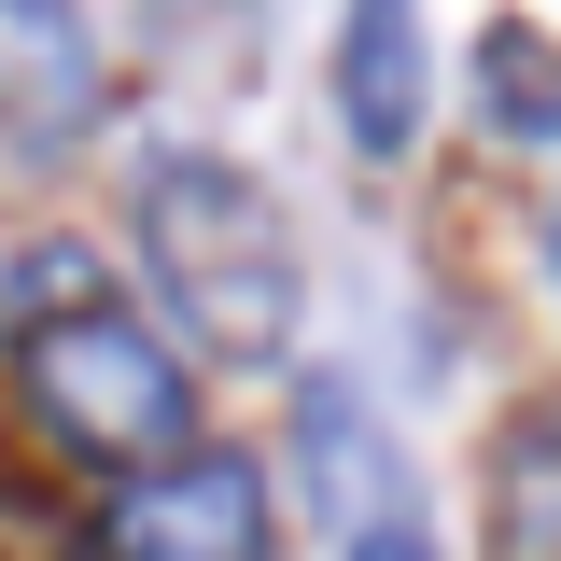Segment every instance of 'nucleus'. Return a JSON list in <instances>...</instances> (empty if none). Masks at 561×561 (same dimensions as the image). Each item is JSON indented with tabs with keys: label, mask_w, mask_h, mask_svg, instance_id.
I'll use <instances>...</instances> for the list:
<instances>
[{
	"label": "nucleus",
	"mask_w": 561,
	"mask_h": 561,
	"mask_svg": "<svg viewBox=\"0 0 561 561\" xmlns=\"http://www.w3.org/2000/svg\"><path fill=\"white\" fill-rule=\"evenodd\" d=\"M478 99H491V140H561V43H548V28H519V14H491Z\"/></svg>",
	"instance_id": "6e6552de"
},
{
	"label": "nucleus",
	"mask_w": 561,
	"mask_h": 561,
	"mask_svg": "<svg viewBox=\"0 0 561 561\" xmlns=\"http://www.w3.org/2000/svg\"><path fill=\"white\" fill-rule=\"evenodd\" d=\"M140 253H154V295L183 309V337H210L225 365L295 351V309H309L295 225L239 154H154L140 169Z\"/></svg>",
	"instance_id": "f257e3e1"
},
{
	"label": "nucleus",
	"mask_w": 561,
	"mask_h": 561,
	"mask_svg": "<svg viewBox=\"0 0 561 561\" xmlns=\"http://www.w3.org/2000/svg\"><path fill=\"white\" fill-rule=\"evenodd\" d=\"M491 561H561V393L505 408L491 435Z\"/></svg>",
	"instance_id": "423d86ee"
},
{
	"label": "nucleus",
	"mask_w": 561,
	"mask_h": 561,
	"mask_svg": "<svg viewBox=\"0 0 561 561\" xmlns=\"http://www.w3.org/2000/svg\"><path fill=\"white\" fill-rule=\"evenodd\" d=\"M14 379H28V408L57 421V449H84V463H127V478H140V463L197 449V393H183V365L140 337L113 295L14 323Z\"/></svg>",
	"instance_id": "f03ea898"
},
{
	"label": "nucleus",
	"mask_w": 561,
	"mask_h": 561,
	"mask_svg": "<svg viewBox=\"0 0 561 561\" xmlns=\"http://www.w3.org/2000/svg\"><path fill=\"white\" fill-rule=\"evenodd\" d=\"M0 127L14 140L99 127V28L70 0H0Z\"/></svg>",
	"instance_id": "39448f33"
},
{
	"label": "nucleus",
	"mask_w": 561,
	"mask_h": 561,
	"mask_svg": "<svg viewBox=\"0 0 561 561\" xmlns=\"http://www.w3.org/2000/svg\"><path fill=\"white\" fill-rule=\"evenodd\" d=\"M295 478H309V505H323L337 534L379 519V505H408V463L365 435V393H351V379H309V463H295Z\"/></svg>",
	"instance_id": "0eeeda50"
},
{
	"label": "nucleus",
	"mask_w": 561,
	"mask_h": 561,
	"mask_svg": "<svg viewBox=\"0 0 561 561\" xmlns=\"http://www.w3.org/2000/svg\"><path fill=\"white\" fill-rule=\"evenodd\" d=\"M84 295H99V253H14V267H0V323H43V309H84Z\"/></svg>",
	"instance_id": "1a4fd4ad"
},
{
	"label": "nucleus",
	"mask_w": 561,
	"mask_h": 561,
	"mask_svg": "<svg viewBox=\"0 0 561 561\" xmlns=\"http://www.w3.org/2000/svg\"><path fill=\"white\" fill-rule=\"evenodd\" d=\"M113 561H267V478L239 449H169L113 505Z\"/></svg>",
	"instance_id": "7ed1b4c3"
},
{
	"label": "nucleus",
	"mask_w": 561,
	"mask_h": 561,
	"mask_svg": "<svg viewBox=\"0 0 561 561\" xmlns=\"http://www.w3.org/2000/svg\"><path fill=\"white\" fill-rule=\"evenodd\" d=\"M548 267H561V225H548Z\"/></svg>",
	"instance_id": "9b49d317"
},
{
	"label": "nucleus",
	"mask_w": 561,
	"mask_h": 561,
	"mask_svg": "<svg viewBox=\"0 0 561 561\" xmlns=\"http://www.w3.org/2000/svg\"><path fill=\"white\" fill-rule=\"evenodd\" d=\"M421 113H435V43H421V14L408 0H351L337 14V127H351V154H408L421 140Z\"/></svg>",
	"instance_id": "20e7f679"
},
{
	"label": "nucleus",
	"mask_w": 561,
	"mask_h": 561,
	"mask_svg": "<svg viewBox=\"0 0 561 561\" xmlns=\"http://www.w3.org/2000/svg\"><path fill=\"white\" fill-rule=\"evenodd\" d=\"M337 561H435V548H421L408 505H379V519H351V548H337Z\"/></svg>",
	"instance_id": "9d476101"
}]
</instances>
